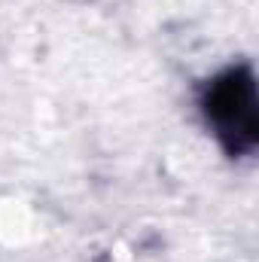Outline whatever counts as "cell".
I'll return each instance as SVG.
<instances>
[{"instance_id": "1", "label": "cell", "mask_w": 259, "mask_h": 262, "mask_svg": "<svg viewBox=\"0 0 259 262\" xmlns=\"http://www.w3.org/2000/svg\"><path fill=\"white\" fill-rule=\"evenodd\" d=\"M195 110L226 159H250L259 149V82L250 61H232L195 92Z\"/></svg>"}, {"instance_id": "2", "label": "cell", "mask_w": 259, "mask_h": 262, "mask_svg": "<svg viewBox=\"0 0 259 262\" xmlns=\"http://www.w3.org/2000/svg\"><path fill=\"white\" fill-rule=\"evenodd\" d=\"M98 262H113V259H98Z\"/></svg>"}]
</instances>
